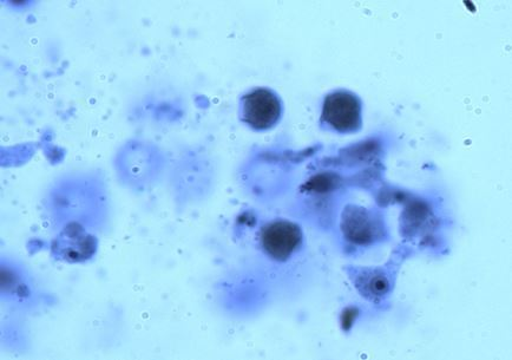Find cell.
<instances>
[{
    "mask_svg": "<svg viewBox=\"0 0 512 360\" xmlns=\"http://www.w3.org/2000/svg\"><path fill=\"white\" fill-rule=\"evenodd\" d=\"M240 120L254 132H268L278 126L284 115V103L274 90L255 88L241 97Z\"/></svg>",
    "mask_w": 512,
    "mask_h": 360,
    "instance_id": "obj_2",
    "label": "cell"
},
{
    "mask_svg": "<svg viewBox=\"0 0 512 360\" xmlns=\"http://www.w3.org/2000/svg\"><path fill=\"white\" fill-rule=\"evenodd\" d=\"M320 123L328 132L343 135L360 132L363 128V101L350 90L332 91L324 98Z\"/></svg>",
    "mask_w": 512,
    "mask_h": 360,
    "instance_id": "obj_1",
    "label": "cell"
},
{
    "mask_svg": "<svg viewBox=\"0 0 512 360\" xmlns=\"http://www.w3.org/2000/svg\"><path fill=\"white\" fill-rule=\"evenodd\" d=\"M303 240L301 228L287 220L269 222L260 234L262 250L277 261L291 259L300 250Z\"/></svg>",
    "mask_w": 512,
    "mask_h": 360,
    "instance_id": "obj_3",
    "label": "cell"
}]
</instances>
